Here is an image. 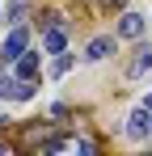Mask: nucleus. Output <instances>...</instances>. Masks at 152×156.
Segmentation results:
<instances>
[{
	"label": "nucleus",
	"instance_id": "obj_1",
	"mask_svg": "<svg viewBox=\"0 0 152 156\" xmlns=\"http://www.w3.org/2000/svg\"><path fill=\"white\" fill-rule=\"evenodd\" d=\"M42 47H47L51 55H59L63 47H68V30H63V21H51L47 34H42Z\"/></svg>",
	"mask_w": 152,
	"mask_h": 156
},
{
	"label": "nucleus",
	"instance_id": "obj_9",
	"mask_svg": "<svg viewBox=\"0 0 152 156\" xmlns=\"http://www.w3.org/2000/svg\"><path fill=\"white\" fill-rule=\"evenodd\" d=\"M148 110H152V97H148Z\"/></svg>",
	"mask_w": 152,
	"mask_h": 156
},
{
	"label": "nucleus",
	"instance_id": "obj_7",
	"mask_svg": "<svg viewBox=\"0 0 152 156\" xmlns=\"http://www.w3.org/2000/svg\"><path fill=\"white\" fill-rule=\"evenodd\" d=\"M106 55H114V38H93L89 42V59H106Z\"/></svg>",
	"mask_w": 152,
	"mask_h": 156
},
{
	"label": "nucleus",
	"instance_id": "obj_8",
	"mask_svg": "<svg viewBox=\"0 0 152 156\" xmlns=\"http://www.w3.org/2000/svg\"><path fill=\"white\" fill-rule=\"evenodd\" d=\"M106 4H123V0H106Z\"/></svg>",
	"mask_w": 152,
	"mask_h": 156
},
{
	"label": "nucleus",
	"instance_id": "obj_6",
	"mask_svg": "<svg viewBox=\"0 0 152 156\" xmlns=\"http://www.w3.org/2000/svg\"><path fill=\"white\" fill-rule=\"evenodd\" d=\"M148 68H152V47H139L135 59H131V76H144Z\"/></svg>",
	"mask_w": 152,
	"mask_h": 156
},
{
	"label": "nucleus",
	"instance_id": "obj_5",
	"mask_svg": "<svg viewBox=\"0 0 152 156\" xmlns=\"http://www.w3.org/2000/svg\"><path fill=\"white\" fill-rule=\"evenodd\" d=\"M118 34H123V38H139V34H144V17H139V13H123Z\"/></svg>",
	"mask_w": 152,
	"mask_h": 156
},
{
	"label": "nucleus",
	"instance_id": "obj_3",
	"mask_svg": "<svg viewBox=\"0 0 152 156\" xmlns=\"http://www.w3.org/2000/svg\"><path fill=\"white\" fill-rule=\"evenodd\" d=\"M148 131H152V114L148 110H135V114L127 118V135H131V139H144Z\"/></svg>",
	"mask_w": 152,
	"mask_h": 156
},
{
	"label": "nucleus",
	"instance_id": "obj_2",
	"mask_svg": "<svg viewBox=\"0 0 152 156\" xmlns=\"http://www.w3.org/2000/svg\"><path fill=\"white\" fill-rule=\"evenodd\" d=\"M21 51H25V30L17 26L13 34H9V38H4V47H0V59H4V63H13V59H17Z\"/></svg>",
	"mask_w": 152,
	"mask_h": 156
},
{
	"label": "nucleus",
	"instance_id": "obj_4",
	"mask_svg": "<svg viewBox=\"0 0 152 156\" xmlns=\"http://www.w3.org/2000/svg\"><path fill=\"white\" fill-rule=\"evenodd\" d=\"M13 63H17V76H21V80H34V76H38V55L21 51L17 59H13Z\"/></svg>",
	"mask_w": 152,
	"mask_h": 156
}]
</instances>
